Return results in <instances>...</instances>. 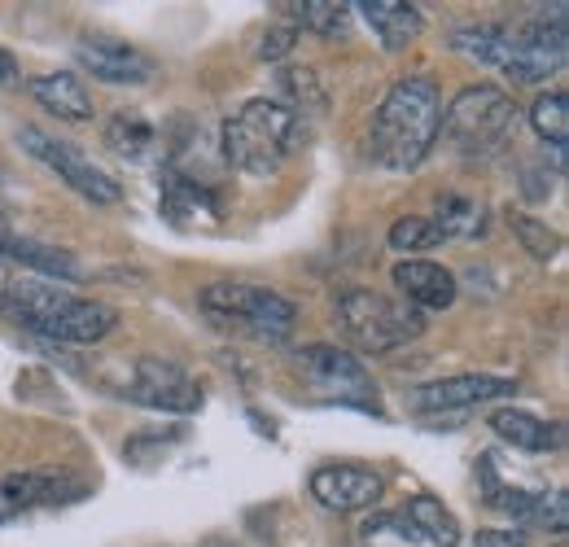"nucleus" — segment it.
<instances>
[{
  "label": "nucleus",
  "instance_id": "nucleus-1",
  "mask_svg": "<svg viewBox=\"0 0 569 547\" xmlns=\"http://www.w3.org/2000/svg\"><path fill=\"white\" fill-rule=\"evenodd\" d=\"M442 132V92L429 74L399 79L368 123V153L386 171H417Z\"/></svg>",
  "mask_w": 569,
  "mask_h": 547
},
{
  "label": "nucleus",
  "instance_id": "nucleus-2",
  "mask_svg": "<svg viewBox=\"0 0 569 547\" xmlns=\"http://www.w3.org/2000/svg\"><path fill=\"white\" fill-rule=\"evenodd\" d=\"M0 311L13 329L67 346L101 342L119 325L114 307H106L97 298H79V294L53 285V280H13V285H4L0 289Z\"/></svg>",
  "mask_w": 569,
  "mask_h": 547
},
{
  "label": "nucleus",
  "instance_id": "nucleus-3",
  "mask_svg": "<svg viewBox=\"0 0 569 547\" xmlns=\"http://www.w3.org/2000/svg\"><path fill=\"white\" fill-rule=\"evenodd\" d=\"M302 140V119L277 101V97H254L246 101L219 132L223 162L237 167L241 176H277L284 158Z\"/></svg>",
  "mask_w": 569,
  "mask_h": 547
},
{
  "label": "nucleus",
  "instance_id": "nucleus-4",
  "mask_svg": "<svg viewBox=\"0 0 569 547\" xmlns=\"http://www.w3.org/2000/svg\"><path fill=\"white\" fill-rule=\"evenodd\" d=\"M438 137H447L460 158H491L517 137V101L496 83H469L442 110Z\"/></svg>",
  "mask_w": 569,
  "mask_h": 547
},
{
  "label": "nucleus",
  "instance_id": "nucleus-5",
  "mask_svg": "<svg viewBox=\"0 0 569 547\" xmlns=\"http://www.w3.org/2000/svg\"><path fill=\"white\" fill-rule=\"evenodd\" d=\"M338 320H342V334L368 355L399 350L426 334L421 311H412L408 302H395L377 289H363V285H351L338 294Z\"/></svg>",
  "mask_w": 569,
  "mask_h": 547
},
{
  "label": "nucleus",
  "instance_id": "nucleus-6",
  "mask_svg": "<svg viewBox=\"0 0 569 547\" xmlns=\"http://www.w3.org/2000/svg\"><path fill=\"white\" fill-rule=\"evenodd\" d=\"M202 311L214 316L219 325H237L254 338H289L293 320H298V307L268 289V285H237V280H219L202 289Z\"/></svg>",
  "mask_w": 569,
  "mask_h": 547
},
{
  "label": "nucleus",
  "instance_id": "nucleus-7",
  "mask_svg": "<svg viewBox=\"0 0 569 547\" xmlns=\"http://www.w3.org/2000/svg\"><path fill=\"white\" fill-rule=\"evenodd\" d=\"M569 58V36H566V4H552V18L539 13L526 27H508V49L499 58V70L512 83H543Z\"/></svg>",
  "mask_w": 569,
  "mask_h": 547
},
{
  "label": "nucleus",
  "instance_id": "nucleus-8",
  "mask_svg": "<svg viewBox=\"0 0 569 547\" xmlns=\"http://www.w3.org/2000/svg\"><path fill=\"white\" fill-rule=\"evenodd\" d=\"M298 372L311 381V386H320L325 395H333L338 404H351L359 411H377L381 416V399H377V381H372V372L359 364L351 350H338V346H302L298 355Z\"/></svg>",
  "mask_w": 569,
  "mask_h": 547
},
{
  "label": "nucleus",
  "instance_id": "nucleus-9",
  "mask_svg": "<svg viewBox=\"0 0 569 547\" xmlns=\"http://www.w3.org/2000/svg\"><path fill=\"white\" fill-rule=\"evenodd\" d=\"M18 140H22V149H27L36 162H44L49 171H58L79 198H88V202H97V206L123 202V185H119L106 167H97L83 149H74L67 140H53L49 132H40V128H22Z\"/></svg>",
  "mask_w": 569,
  "mask_h": 547
},
{
  "label": "nucleus",
  "instance_id": "nucleus-10",
  "mask_svg": "<svg viewBox=\"0 0 569 547\" xmlns=\"http://www.w3.org/2000/svg\"><path fill=\"white\" fill-rule=\"evenodd\" d=\"M128 399L153 411H189L202 408V386L171 359H158V355H144L132 364V381H128Z\"/></svg>",
  "mask_w": 569,
  "mask_h": 547
},
{
  "label": "nucleus",
  "instance_id": "nucleus-11",
  "mask_svg": "<svg viewBox=\"0 0 569 547\" xmlns=\"http://www.w3.org/2000/svg\"><path fill=\"white\" fill-rule=\"evenodd\" d=\"M478 474H482V504L487 508H496V513H508L512 521H521V526H535V530H548V535H566V495L561 490H552V495H535V490H521V486H503L496 478V460L491 456H482V465H478Z\"/></svg>",
  "mask_w": 569,
  "mask_h": 547
},
{
  "label": "nucleus",
  "instance_id": "nucleus-12",
  "mask_svg": "<svg viewBox=\"0 0 569 547\" xmlns=\"http://www.w3.org/2000/svg\"><path fill=\"white\" fill-rule=\"evenodd\" d=\"M377 530H399L403 539L426 547H460V521H456V513L442 508V499H433V495H412L399 513L372 517L363 526V535H377Z\"/></svg>",
  "mask_w": 569,
  "mask_h": 547
},
{
  "label": "nucleus",
  "instance_id": "nucleus-13",
  "mask_svg": "<svg viewBox=\"0 0 569 547\" xmlns=\"http://www.w3.org/2000/svg\"><path fill=\"white\" fill-rule=\"evenodd\" d=\"M386 495V478L363 465H320L311 474V499L329 513H363Z\"/></svg>",
  "mask_w": 569,
  "mask_h": 547
},
{
  "label": "nucleus",
  "instance_id": "nucleus-14",
  "mask_svg": "<svg viewBox=\"0 0 569 547\" xmlns=\"http://www.w3.org/2000/svg\"><path fill=\"white\" fill-rule=\"evenodd\" d=\"M517 381L508 377H491V372H460V377H438L421 386L412 395V408L417 411H465L478 408V404H491V399H503L512 395Z\"/></svg>",
  "mask_w": 569,
  "mask_h": 547
},
{
  "label": "nucleus",
  "instance_id": "nucleus-15",
  "mask_svg": "<svg viewBox=\"0 0 569 547\" xmlns=\"http://www.w3.org/2000/svg\"><path fill=\"white\" fill-rule=\"evenodd\" d=\"M74 53H79V67L92 79H106V83H149L158 70L149 53H141L137 44L114 40V36H83Z\"/></svg>",
  "mask_w": 569,
  "mask_h": 547
},
{
  "label": "nucleus",
  "instance_id": "nucleus-16",
  "mask_svg": "<svg viewBox=\"0 0 569 547\" xmlns=\"http://www.w3.org/2000/svg\"><path fill=\"white\" fill-rule=\"evenodd\" d=\"M395 289H399V302H408L412 311H447L451 302H456V294H460V285H456V276L447 272L442 263H429V259H403V263H395Z\"/></svg>",
  "mask_w": 569,
  "mask_h": 547
},
{
  "label": "nucleus",
  "instance_id": "nucleus-17",
  "mask_svg": "<svg viewBox=\"0 0 569 547\" xmlns=\"http://www.w3.org/2000/svg\"><path fill=\"white\" fill-rule=\"evenodd\" d=\"M158 206L171 223H193V219H219V193H214L207 180L180 171V167H162V193H158Z\"/></svg>",
  "mask_w": 569,
  "mask_h": 547
},
{
  "label": "nucleus",
  "instance_id": "nucleus-18",
  "mask_svg": "<svg viewBox=\"0 0 569 547\" xmlns=\"http://www.w3.org/2000/svg\"><path fill=\"white\" fill-rule=\"evenodd\" d=\"M351 13H359V18L372 27V36L381 40L386 53L408 49V44L426 31L421 9L408 4V0H359V4H351Z\"/></svg>",
  "mask_w": 569,
  "mask_h": 547
},
{
  "label": "nucleus",
  "instance_id": "nucleus-19",
  "mask_svg": "<svg viewBox=\"0 0 569 547\" xmlns=\"http://www.w3.org/2000/svg\"><path fill=\"white\" fill-rule=\"evenodd\" d=\"M67 495H79V486L53 478V474H9L0 481V526L22 513H36V508L67 504Z\"/></svg>",
  "mask_w": 569,
  "mask_h": 547
},
{
  "label": "nucleus",
  "instance_id": "nucleus-20",
  "mask_svg": "<svg viewBox=\"0 0 569 547\" xmlns=\"http://www.w3.org/2000/svg\"><path fill=\"white\" fill-rule=\"evenodd\" d=\"M0 255L31 268V272L58 276V280H83V263L74 259L71 250H58V246H44L36 237H18L9 228V219H0Z\"/></svg>",
  "mask_w": 569,
  "mask_h": 547
},
{
  "label": "nucleus",
  "instance_id": "nucleus-21",
  "mask_svg": "<svg viewBox=\"0 0 569 547\" xmlns=\"http://www.w3.org/2000/svg\"><path fill=\"white\" fill-rule=\"evenodd\" d=\"M31 97L49 110V115H58V119H67V123H88L92 119V92H88V83L71 74V70H58V74H36L31 83Z\"/></svg>",
  "mask_w": 569,
  "mask_h": 547
},
{
  "label": "nucleus",
  "instance_id": "nucleus-22",
  "mask_svg": "<svg viewBox=\"0 0 569 547\" xmlns=\"http://www.w3.org/2000/svg\"><path fill=\"white\" fill-rule=\"evenodd\" d=\"M491 429H496V438L512 442L517 451L543 456V451L561 447V429H557V425H548V420H539V416H530V411H521V408L491 411Z\"/></svg>",
  "mask_w": 569,
  "mask_h": 547
},
{
  "label": "nucleus",
  "instance_id": "nucleus-23",
  "mask_svg": "<svg viewBox=\"0 0 569 547\" xmlns=\"http://www.w3.org/2000/svg\"><path fill=\"white\" fill-rule=\"evenodd\" d=\"M153 123L144 119L141 110H114L110 119H106V132H101V140H106V149H114L119 158H132V162H141L144 153L153 149Z\"/></svg>",
  "mask_w": 569,
  "mask_h": 547
},
{
  "label": "nucleus",
  "instance_id": "nucleus-24",
  "mask_svg": "<svg viewBox=\"0 0 569 547\" xmlns=\"http://www.w3.org/2000/svg\"><path fill=\"white\" fill-rule=\"evenodd\" d=\"M433 223L447 241H473L487 232V210L478 198H465V193H447L438 198V210H433Z\"/></svg>",
  "mask_w": 569,
  "mask_h": 547
},
{
  "label": "nucleus",
  "instance_id": "nucleus-25",
  "mask_svg": "<svg viewBox=\"0 0 569 547\" xmlns=\"http://www.w3.org/2000/svg\"><path fill=\"white\" fill-rule=\"evenodd\" d=\"M447 40H451L456 53H465V58H473V62H482V67L499 70V58H503V49H508V27H503V22H465V27H456Z\"/></svg>",
  "mask_w": 569,
  "mask_h": 547
},
{
  "label": "nucleus",
  "instance_id": "nucleus-26",
  "mask_svg": "<svg viewBox=\"0 0 569 547\" xmlns=\"http://www.w3.org/2000/svg\"><path fill=\"white\" fill-rule=\"evenodd\" d=\"M281 18H289L298 31H316V36H347L351 31V4H333V0H302V4H277Z\"/></svg>",
  "mask_w": 569,
  "mask_h": 547
},
{
  "label": "nucleus",
  "instance_id": "nucleus-27",
  "mask_svg": "<svg viewBox=\"0 0 569 547\" xmlns=\"http://www.w3.org/2000/svg\"><path fill=\"white\" fill-rule=\"evenodd\" d=\"M508 228H512V237L521 241V250L530 255V259H539V263H552L557 255H561V232H552L543 219H535V215H526V210H512L508 206Z\"/></svg>",
  "mask_w": 569,
  "mask_h": 547
},
{
  "label": "nucleus",
  "instance_id": "nucleus-28",
  "mask_svg": "<svg viewBox=\"0 0 569 547\" xmlns=\"http://www.w3.org/2000/svg\"><path fill=\"white\" fill-rule=\"evenodd\" d=\"M530 128L548 140L557 153L566 149L569 140V97L557 88V92H543L535 106H530Z\"/></svg>",
  "mask_w": 569,
  "mask_h": 547
},
{
  "label": "nucleus",
  "instance_id": "nucleus-29",
  "mask_svg": "<svg viewBox=\"0 0 569 547\" xmlns=\"http://www.w3.org/2000/svg\"><path fill=\"white\" fill-rule=\"evenodd\" d=\"M281 92L289 97L284 106L302 119V115H325V106H329V97H325V83H320V74L316 70H298V67H289L281 70Z\"/></svg>",
  "mask_w": 569,
  "mask_h": 547
},
{
  "label": "nucleus",
  "instance_id": "nucleus-30",
  "mask_svg": "<svg viewBox=\"0 0 569 547\" xmlns=\"http://www.w3.org/2000/svg\"><path fill=\"white\" fill-rule=\"evenodd\" d=\"M386 241L399 255H421V250H438L447 237L438 232V223L429 215H403V219H395V228H390Z\"/></svg>",
  "mask_w": 569,
  "mask_h": 547
},
{
  "label": "nucleus",
  "instance_id": "nucleus-31",
  "mask_svg": "<svg viewBox=\"0 0 569 547\" xmlns=\"http://www.w3.org/2000/svg\"><path fill=\"white\" fill-rule=\"evenodd\" d=\"M293 40H298V27L289 22V18H277V27L263 36V44H259V58H268V62H281L284 53L293 49Z\"/></svg>",
  "mask_w": 569,
  "mask_h": 547
},
{
  "label": "nucleus",
  "instance_id": "nucleus-32",
  "mask_svg": "<svg viewBox=\"0 0 569 547\" xmlns=\"http://www.w3.org/2000/svg\"><path fill=\"white\" fill-rule=\"evenodd\" d=\"M473 547H530V535L526 530H478L473 535Z\"/></svg>",
  "mask_w": 569,
  "mask_h": 547
},
{
  "label": "nucleus",
  "instance_id": "nucleus-33",
  "mask_svg": "<svg viewBox=\"0 0 569 547\" xmlns=\"http://www.w3.org/2000/svg\"><path fill=\"white\" fill-rule=\"evenodd\" d=\"M22 79V70H18V58L9 53V49H0V88H13Z\"/></svg>",
  "mask_w": 569,
  "mask_h": 547
},
{
  "label": "nucleus",
  "instance_id": "nucleus-34",
  "mask_svg": "<svg viewBox=\"0 0 569 547\" xmlns=\"http://www.w3.org/2000/svg\"><path fill=\"white\" fill-rule=\"evenodd\" d=\"M0 219H4V171H0Z\"/></svg>",
  "mask_w": 569,
  "mask_h": 547
},
{
  "label": "nucleus",
  "instance_id": "nucleus-35",
  "mask_svg": "<svg viewBox=\"0 0 569 547\" xmlns=\"http://www.w3.org/2000/svg\"><path fill=\"white\" fill-rule=\"evenodd\" d=\"M198 547H228V544H198Z\"/></svg>",
  "mask_w": 569,
  "mask_h": 547
},
{
  "label": "nucleus",
  "instance_id": "nucleus-36",
  "mask_svg": "<svg viewBox=\"0 0 569 547\" xmlns=\"http://www.w3.org/2000/svg\"><path fill=\"white\" fill-rule=\"evenodd\" d=\"M0 289H4V276H0Z\"/></svg>",
  "mask_w": 569,
  "mask_h": 547
}]
</instances>
